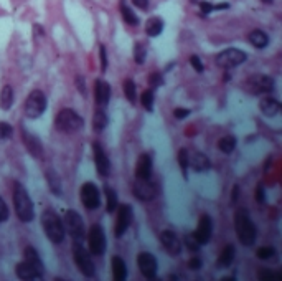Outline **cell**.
<instances>
[{
  "instance_id": "1",
  "label": "cell",
  "mask_w": 282,
  "mask_h": 281,
  "mask_svg": "<svg viewBox=\"0 0 282 281\" xmlns=\"http://www.w3.org/2000/svg\"><path fill=\"white\" fill-rule=\"evenodd\" d=\"M234 230H236L238 240L242 246H253L258 238V228L249 217V212L246 209H240L234 214Z\"/></svg>"
},
{
  "instance_id": "15",
  "label": "cell",
  "mask_w": 282,
  "mask_h": 281,
  "mask_svg": "<svg viewBox=\"0 0 282 281\" xmlns=\"http://www.w3.org/2000/svg\"><path fill=\"white\" fill-rule=\"evenodd\" d=\"M137 265L141 273L145 276L147 280H155L157 278V270H159V263L157 258L154 257L149 252H141L137 255Z\"/></svg>"
},
{
  "instance_id": "43",
  "label": "cell",
  "mask_w": 282,
  "mask_h": 281,
  "mask_svg": "<svg viewBox=\"0 0 282 281\" xmlns=\"http://www.w3.org/2000/svg\"><path fill=\"white\" fill-rule=\"evenodd\" d=\"M8 217H10V212H8V207L5 204V200H3L2 197H0V225L5 223Z\"/></svg>"
},
{
  "instance_id": "12",
  "label": "cell",
  "mask_w": 282,
  "mask_h": 281,
  "mask_svg": "<svg viewBox=\"0 0 282 281\" xmlns=\"http://www.w3.org/2000/svg\"><path fill=\"white\" fill-rule=\"evenodd\" d=\"M117 218H116V227H114V235L117 238L124 237V233L129 230L134 218V210L132 205L124 204V205H117Z\"/></svg>"
},
{
  "instance_id": "48",
  "label": "cell",
  "mask_w": 282,
  "mask_h": 281,
  "mask_svg": "<svg viewBox=\"0 0 282 281\" xmlns=\"http://www.w3.org/2000/svg\"><path fill=\"white\" fill-rule=\"evenodd\" d=\"M200 10H201L203 15H208L211 12H215V5L210 2H200Z\"/></svg>"
},
{
  "instance_id": "40",
  "label": "cell",
  "mask_w": 282,
  "mask_h": 281,
  "mask_svg": "<svg viewBox=\"0 0 282 281\" xmlns=\"http://www.w3.org/2000/svg\"><path fill=\"white\" fill-rule=\"evenodd\" d=\"M14 136V128H12L10 123H5V121H0V142L8 141Z\"/></svg>"
},
{
  "instance_id": "10",
  "label": "cell",
  "mask_w": 282,
  "mask_h": 281,
  "mask_svg": "<svg viewBox=\"0 0 282 281\" xmlns=\"http://www.w3.org/2000/svg\"><path fill=\"white\" fill-rule=\"evenodd\" d=\"M88 243H89V252L94 255V257H102L106 253V233H104V228L99 223H94L93 227L89 228L88 233Z\"/></svg>"
},
{
  "instance_id": "5",
  "label": "cell",
  "mask_w": 282,
  "mask_h": 281,
  "mask_svg": "<svg viewBox=\"0 0 282 281\" xmlns=\"http://www.w3.org/2000/svg\"><path fill=\"white\" fill-rule=\"evenodd\" d=\"M276 81L274 78H271L269 75H264V73H254L249 78H246L244 83H242V89L248 91L249 94H267L271 91H274Z\"/></svg>"
},
{
  "instance_id": "50",
  "label": "cell",
  "mask_w": 282,
  "mask_h": 281,
  "mask_svg": "<svg viewBox=\"0 0 282 281\" xmlns=\"http://www.w3.org/2000/svg\"><path fill=\"white\" fill-rule=\"evenodd\" d=\"M201 266H203V260H201V258H192V260L188 261V268H190V270H200Z\"/></svg>"
},
{
  "instance_id": "21",
  "label": "cell",
  "mask_w": 282,
  "mask_h": 281,
  "mask_svg": "<svg viewBox=\"0 0 282 281\" xmlns=\"http://www.w3.org/2000/svg\"><path fill=\"white\" fill-rule=\"evenodd\" d=\"M152 167H154V162H152L150 154H142L136 164V177L137 179H150Z\"/></svg>"
},
{
  "instance_id": "3",
  "label": "cell",
  "mask_w": 282,
  "mask_h": 281,
  "mask_svg": "<svg viewBox=\"0 0 282 281\" xmlns=\"http://www.w3.org/2000/svg\"><path fill=\"white\" fill-rule=\"evenodd\" d=\"M41 228L45 232V235L48 237V240L55 245L61 243L64 240V235H66L63 220L53 210H45L41 214Z\"/></svg>"
},
{
  "instance_id": "51",
  "label": "cell",
  "mask_w": 282,
  "mask_h": 281,
  "mask_svg": "<svg viewBox=\"0 0 282 281\" xmlns=\"http://www.w3.org/2000/svg\"><path fill=\"white\" fill-rule=\"evenodd\" d=\"M76 86H78V91L86 96V81H84L83 76H78L76 78Z\"/></svg>"
},
{
  "instance_id": "52",
  "label": "cell",
  "mask_w": 282,
  "mask_h": 281,
  "mask_svg": "<svg viewBox=\"0 0 282 281\" xmlns=\"http://www.w3.org/2000/svg\"><path fill=\"white\" fill-rule=\"evenodd\" d=\"M132 3L141 10H147L149 8V0H132Z\"/></svg>"
},
{
  "instance_id": "6",
  "label": "cell",
  "mask_w": 282,
  "mask_h": 281,
  "mask_svg": "<svg viewBox=\"0 0 282 281\" xmlns=\"http://www.w3.org/2000/svg\"><path fill=\"white\" fill-rule=\"evenodd\" d=\"M64 232H68L71 235V238L75 243H81L86 238V227L84 220L78 214L76 210H66L64 212Z\"/></svg>"
},
{
  "instance_id": "8",
  "label": "cell",
  "mask_w": 282,
  "mask_h": 281,
  "mask_svg": "<svg viewBox=\"0 0 282 281\" xmlns=\"http://www.w3.org/2000/svg\"><path fill=\"white\" fill-rule=\"evenodd\" d=\"M73 258H75L78 270L86 278H93L96 275V265H94L93 258H91V253L81 243H75V246H73Z\"/></svg>"
},
{
  "instance_id": "4",
  "label": "cell",
  "mask_w": 282,
  "mask_h": 281,
  "mask_svg": "<svg viewBox=\"0 0 282 281\" xmlns=\"http://www.w3.org/2000/svg\"><path fill=\"white\" fill-rule=\"evenodd\" d=\"M55 128L60 132L75 134L84 128V119L75 109H71V108H63L55 118Z\"/></svg>"
},
{
  "instance_id": "27",
  "label": "cell",
  "mask_w": 282,
  "mask_h": 281,
  "mask_svg": "<svg viewBox=\"0 0 282 281\" xmlns=\"http://www.w3.org/2000/svg\"><path fill=\"white\" fill-rule=\"evenodd\" d=\"M163 27H165V23H163V20L160 19V17H150L149 20H147L145 23V33L152 38L159 37L160 33H162Z\"/></svg>"
},
{
  "instance_id": "20",
  "label": "cell",
  "mask_w": 282,
  "mask_h": 281,
  "mask_svg": "<svg viewBox=\"0 0 282 281\" xmlns=\"http://www.w3.org/2000/svg\"><path fill=\"white\" fill-rule=\"evenodd\" d=\"M188 167H192L195 172H208L211 169V162L206 154L195 151V152H188Z\"/></svg>"
},
{
  "instance_id": "7",
  "label": "cell",
  "mask_w": 282,
  "mask_h": 281,
  "mask_svg": "<svg viewBox=\"0 0 282 281\" xmlns=\"http://www.w3.org/2000/svg\"><path fill=\"white\" fill-rule=\"evenodd\" d=\"M48 108V99L40 89H33L25 101V114L30 119H38Z\"/></svg>"
},
{
  "instance_id": "11",
  "label": "cell",
  "mask_w": 282,
  "mask_h": 281,
  "mask_svg": "<svg viewBox=\"0 0 282 281\" xmlns=\"http://www.w3.org/2000/svg\"><path fill=\"white\" fill-rule=\"evenodd\" d=\"M80 198H81V204L88 210H96L99 209V205H101V192H99L98 185H94L93 182H86L81 185Z\"/></svg>"
},
{
  "instance_id": "35",
  "label": "cell",
  "mask_w": 282,
  "mask_h": 281,
  "mask_svg": "<svg viewBox=\"0 0 282 281\" xmlns=\"http://www.w3.org/2000/svg\"><path fill=\"white\" fill-rule=\"evenodd\" d=\"M256 257L262 261H274L277 260V252L274 246H261L256 250Z\"/></svg>"
},
{
  "instance_id": "33",
  "label": "cell",
  "mask_w": 282,
  "mask_h": 281,
  "mask_svg": "<svg viewBox=\"0 0 282 281\" xmlns=\"http://www.w3.org/2000/svg\"><path fill=\"white\" fill-rule=\"evenodd\" d=\"M104 194H106V210H107V214H114L117 205H119L116 190L112 187H109V185H106V187H104Z\"/></svg>"
},
{
  "instance_id": "22",
  "label": "cell",
  "mask_w": 282,
  "mask_h": 281,
  "mask_svg": "<svg viewBox=\"0 0 282 281\" xmlns=\"http://www.w3.org/2000/svg\"><path fill=\"white\" fill-rule=\"evenodd\" d=\"M259 109H261L262 114L267 116V118H274V116H277L281 112V103H279V99H276L272 96H266L259 101Z\"/></svg>"
},
{
  "instance_id": "32",
  "label": "cell",
  "mask_w": 282,
  "mask_h": 281,
  "mask_svg": "<svg viewBox=\"0 0 282 281\" xmlns=\"http://www.w3.org/2000/svg\"><path fill=\"white\" fill-rule=\"evenodd\" d=\"M234 255H236V250H234V246L233 245H226L223 250H221V253H220L218 266L228 268L233 263V260H234Z\"/></svg>"
},
{
  "instance_id": "34",
  "label": "cell",
  "mask_w": 282,
  "mask_h": 281,
  "mask_svg": "<svg viewBox=\"0 0 282 281\" xmlns=\"http://www.w3.org/2000/svg\"><path fill=\"white\" fill-rule=\"evenodd\" d=\"M147 58V43L136 42L134 43V62L137 65H144Z\"/></svg>"
},
{
  "instance_id": "31",
  "label": "cell",
  "mask_w": 282,
  "mask_h": 281,
  "mask_svg": "<svg viewBox=\"0 0 282 281\" xmlns=\"http://www.w3.org/2000/svg\"><path fill=\"white\" fill-rule=\"evenodd\" d=\"M14 106V89L10 85H5L0 91V108L3 111H8Z\"/></svg>"
},
{
  "instance_id": "2",
  "label": "cell",
  "mask_w": 282,
  "mask_h": 281,
  "mask_svg": "<svg viewBox=\"0 0 282 281\" xmlns=\"http://www.w3.org/2000/svg\"><path fill=\"white\" fill-rule=\"evenodd\" d=\"M14 205H15L17 217H19V220H21L23 223H30L35 218L33 202L28 195L27 189H25L20 182L14 184Z\"/></svg>"
},
{
  "instance_id": "41",
  "label": "cell",
  "mask_w": 282,
  "mask_h": 281,
  "mask_svg": "<svg viewBox=\"0 0 282 281\" xmlns=\"http://www.w3.org/2000/svg\"><path fill=\"white\" fill-rule=\"evenodd\" d=\"M259 280H264V281H281L282 280V273H281V271L261 270V271H259Z\"/></svg>"
},
{
  "instance_id": "39",
  "label": "cell",
  "mask_w": 282,
  "mask_h": 281,
  "mask_svg": "<svg viewBox=\"0 0 282 281\" xmlns=\"http://www.w3.org/2000/svg\"><path fill=\"white\" fill-rule=\"evenodd\" d=\"M141 103L145 111L149 112L154 111V91H152V89H145V91L141 94Z\"/></svg>"
},
{
  "instance_id": "28",
  "label": "cell",
  "mask_w": 282,
  "mask_h": 281,
  "mask_svg": "<svg viewBox=\"0 0 282 281\" xmlns=\"http://www.w3.org/2000/svg\"><path fill=\"white\" fill-rule=\"evenodd\" d=\"M249 43L258 50H262L269 45V35L266 32H262V30L256 28L249 33Z\"/></svg>"
},
{
  "instance_id": "47",
  "label": "cell",
  "mask_w": 282,
  "mask_h": 281,
  "mask_svg": "<svg viewBox=\"0 0 282 281\" xmlns=\"http://www.w3.org/2000/svg\"><path fill=\"white\" fill-rule=\"evenodd\" d=\"M254 197H256V202H259V204H264V202H266V189H264L262 184H259L258 187H256Z\"/></svg>"
},
{
  "instance_id": "38",
  "label": "cell",
  "mask_w": 282,
  "mask_h": 281,
  "mask_svg": "<svg viewBox=\"0 0 282 281\" xmlns=\"http://www.w3.org/2000/svg\"><path fill=\"white\" fill-rule=\"evenodd\" d=\"M177 161H179V166L181 169V174H183L185 179H188V151L185 148H181L177 154Z\"/></svg>"
},
{
  "instance_id": "49",
  "label": "cell",
  "mask_w": 282,
  "mask_h": 281,
  "mask_svg": "<svg viewBox=\"0 0 282 281\" xmlns=\"http://www.w3.org/2000/svg\"><path fill=\"white\" fill-rule=\"evenodd\" d=\"M188 114H190V109H186V108H175V109H173V116H175L177 119H185Z\"/></svg>"
},
{
  "instance_id": "13",
  "label": "cell",
  "mask_w": 282,
  "mask_h": 281,
  "mask_svg": "<svg viewBox=\"0 0 282 281\" xmlns=\"http://www.w3.org/2000/svg\"><path fill=\"white\" fill-rule=\"evenodd\" d=\"M132 194H134V197L139 198V200L150 202L157 197L159 189L150 179H137L132 185Z\"/></svg>"
},
{
  "instance_id": "46",
  "label": "cell",
  "mask_w": 282,
  "mask_h": 281,
  "mask_svg": "<svg viewBox=\"0 0 282 281\" xmlns=\"http://www.w3.org/2000/svg\"><path fill=\"white\" fill-rule=\"evenodd\" d=\"M149 83L152 88H159V86L163 85V76L160 75V73H152L149 76Z\"/></svg>"
},
{
  "instance_id": "18",
  "label": "cell",
  "mask_w": 282,
  "mask_h": 281,
  "mask_svg": "<svg viewBox=\"0 0 282 281\" xmlns=\"http://www.w3.org/2000/svg\"><path fill=\"white\" fill-rule=\"evenodd\" d=\"M197 240L200 241L201 245H206L208 241L211 240V235H213V220L208 214H203L200 215V220H198V227L197 230L193 232Z\"/></svg>"
},
{
  "instance_id": "29",
  "label": "cell",
  "mask_w": 282,
  "mask_h": 281,
  "mask_svg": "<svg viewBox=\"0 0 282 281\" xmlns=\"http://www.w3.org/2000/svg\"><path fill=\"white\" fill-rule=\"evenodd\" d=\"M107 123H109V118L106 114V108H98L93 116V129L96 132H101L107 128Z\"/></svg>"
},
{
  "instance_id": "30",
  "label": "cell",
  "mask_w": 282,
  "mask_h": 281,
  "mask_svg": "<svg viewBox=\"0 0 282 281\" xmlns=\"http://www.w3.org/2000/svg\"><path fill=\"white\" fill-rule=\"evenodd\" d=\"M46 184H48V187L50 190L53 192V195H61V192H63V187H61V180H60V175L56 174L55 171H46Z\"/></svg>"
},
{
  "instance_id": "24",
  "label": "cell",
  "mask_w": 282,
  "mask_h": 281,
  "mask_svg": "<svg viewBox=\"0 0 282 281\" xmlns=\"http://www.w3.org/2000/svg\"><path fill=\"white\" fill-rule=\"evenodd\" d=\"M23 257H25V261H28L30 265H32L41 276L45 275V265H43L40 255H38V252L33 248V246H27V248H25Z\"/></svg>"
},
{
  "instance_id": "44",
  "label": "cell",
  "mask_w": 282,
  "mask_h": 281,
  "mask_svg": "<svg viewBox=\"0 0 282 281\" xmlns=\"http://www.w3.org/2000/svg\"><path fill=\"white\" fill-rule=\"evenodd\" d=\"M190 65L193 66V70L197 71V73H203L205 71V66H203V62L198 58L197 55H192L190 56Z\"/></svg>"
},
{
  "instance_id": "9",
  "label": "cell",
  "mask_w": 282,
  "mask_h": 281,
  "mask_svg": "<svg viewBox=\"0 0 282 281\" xmlns=\"http://www.w3.org/2000/svg\"><path fill=\"white\" fill-rule=\"evenodd\" d=\"M248 60V55L240 48H226L216 55V65L221 70H233Z\"/></svg>"
},
{
  "instance_id": "19",
  "label": "cell",
  "mask_w": 282,
  "mask_h": 281,
  "mask_svg": "<svg viewBox=\"0 0 282 281\" xmlns=\"http://www.w3.org/2000/svg\"><path fill=\"white\" fill-rule=\"evenodd\" d=\"M94 99L98 108H106L111 99V85L104 80L94 81Z\"/></svg>"
},
{
  "instance_id": "45",
  "label": "cell",
  "mask_w": 282,
  "mask_h": 281,
  "mask_svg": "<svg viewBox=\"0 0 282 281\" xmlns=\"http://www.w3.org/2000/svg\"><path fill=\"white\" fill-rule=\"evenodd\" d=\"M99 60H101V71L106 73L107 70V53H106V46L99 45Z\"/></svg>"
},
{
  "instance_id": "16",
  "label": "cell",
  "mask_w": 282,
  "mask_h": 281,
  "mask_svg": "<svg viewBox=\"0 0 282 281\" xmlns=\"http://www.w3.org/2000/svg\"><path fill=\"white\" fill-rule=\"evenodd\" d=\"M160 243L162 248L170 255V257H179L181 253V241L177 237L175 232L172 230H162L160 232Z\"/></svg>"
},
{
  "instance_id": "14",
  "label": "cell",
  "mask_w": 282,
  "mask_h": 281,
  "mask_svg": "<svg viewBox=\"0 0 282 281\" xmlns=\"http://www.w3.org/2000/svg\"><path fill=\"white\" fill-rule=\"evenodd\" d=\"M20 134H21V141H23V146H25V149L28 151V154L32 155V157L38 159V161L43 159L45 149H43V144H41L40 137L35 136L33 132H30L28 129H25V126H21Z\"/></svg>"
},
{
  "instance_id": "54",
  "label": "cell",
  "mask_w": 282,
  "mask_h": 281,
  "mask_svg": "<svg viewBox=\"0 0 282 281\" xmlns=\"http://www.w3.org/2000/svg\"><path fill=\"white\" fill-rule=\"evenodd\" d=\"M261 2H264V3H272L274 0H261Z\"/></svg>"
},
{
  "instance_id": "25",
  "label": "cell",
  "mask_w": 282,
  "mask_h": 281,
  "mask_svg": "<svg viewBox=\"0 0 282 281\" xmlns=\"http://www.w3.org/2000/svg\"><path fill=\"white\" fill-rule=\"evenodd\" d=\"M119 10H121V17H122V20L127 25H131V27H137V25L141 23V20H139L137 14L127 5V2H125V0H121V2H119Z\"/></svg>"
},
{
  "instance_id": "36",
  "label": "cell",
  "mask_w": 282,
  "mask_h": 281,
  "mask_svg": "<svg viewBox=\"0 0 282 281\" xmlns=\"http://www.w3.org/2000/svg\"><path fill=\"white\" fill-rule=\"evenodd\" d=\"M124 94H125V98H127V101L131 103V105H136V103H137V88H136L134 80H131V78L124 81Z\"/></svg>"
},
{
  "instance_id": "26",
  "label": "cell",
  "mask_w": 282,
  "mask_h": 281,
  "mask_svg": "<svg viewBox=\"0 0 282 281\" xmlns=\"http://www.w3.org/2000/svg\"><path fill=\"white\" fill-rule=\"evenodd\" d=\"M112 276H114L116 281H124L127 278V265L121 257L112 258Z\"/></svg>"
},
{
  "instance_id": "23",
  "label": "cell",
  "mask_w": 282,
  "mask_h": 281,
  "mask_svg": "<svg viewBox=\"0 0 282 281\" xmlns=\"http://www.w3.org/2000/svg\"><path fill=\"white\" fill-rule=\"evenodd\" d=\"M15 273L19 276L20 280H25V281H30V280H40L43 276L38 273L35 268L30 265L28 261H21L19 265L15 266Z\"/></svg>"
},
{
  "instance_id": "53",
  "label": "cell",
  "mask_w": 282,
  "mask_h": 281,
  "mask_svg": "<svg viewBox=\"0 0 282 281\" xmlns=\"http://www.w3.org/2000/svg\"><path fill=\"white\" fill-rule=\"evenodd\" d=\"M238 195H240V187H238V185H234V189H233V202L238 200Z\"/></svg>"
},
{
  "instance_id": "42",
  "label": "cell",
  "mask_w": 282,
  "mask_h": 281,
  "mask_svg": "<svg viewBox=\"0 0 282 281\" xmlns=\"http://www.w3.org/2000/svg\"><path fill=\"white\" fill-rule=\"evenodd\" d=\"M185 246L190 250V252H198L200 248H201V243L197 240V237H195V233H188V235L185 237Z\"/></svg>"
},
{
  "instance_id": "17",
  "label": "cell",
  "mask_w": 282,
  "mask_h": 281,
  "mask_svg": "<svg viewBox=\"0 0 282 281\" xmlns=\"http://www.w3.org/2000/svg\"><path fill=\"white\" fill-rule=\"evenodd\" d=\"M93 154H94V166H96L98 174L101 177H109L111 174V161L107 154L104 152L102 146L99 142L93 144Z\"/></svg>"
},
{
  "instance_id": "37",
  "label": "cell",
  "mask_w": 282,
  "mask_h": 281,
  "mask_svg": "<svg viewBox=\"0 0 282 281\" xmlns=\"http://www.w3.org/2000/svg\"><path fill=\"white\" fill-rule=\"evenodd\" d=\"M236 148V137L234 136H224L218 141V149L224 154H231Z\"/></svg>"
}]
</instances>
